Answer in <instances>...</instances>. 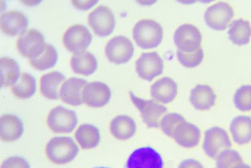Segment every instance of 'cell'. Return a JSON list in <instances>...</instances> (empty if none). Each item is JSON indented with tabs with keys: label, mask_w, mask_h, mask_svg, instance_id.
Segmentation results:
<instances>
[{
	"label": "cell",
	"mask_w": 251,
	"mask_h": 168,
	"mask_svg": "<svg viewBox=\"0 0 251 168\" xmlns=\"http://www.w3.org/2000/svg\"><path fill=\"white\" fill-rule=\"evenodd\" d=\"M79 147L74 139L69 136H57L47 142L46 154L48 160L57 165L69 164L75 160Z\"/></svg>",
	"instance_id": "obj_1"
},
{
	"label": "cell",
	"mask_w": 251,
	"mask_h": 168,
	"mask_svg": "<svg viewBox=\"0 0 251 168\" xmlns=\"http://www.w3.org/2000/svg\"><path fill=\"white\" fill-rule=\"evenodd\" d=\"M133 35L134 41L140 48L150 49L157 48L163 39L162 27L151 19H143L134 27Z\"/></svg>",
	"instance_id": "obj_2"
},
{
	"label": "cell",
	"mask_w": 251,
	"mask_h": 168,
	"mask_svg": "<svg viewBox=\"0 0 251 168\" xmlns=\"http://www.w3.org/2000/svg\"><path fill=\"white\" fill-rule=\"evenodd\" d=\"M129 97L134 106L140 112L141 118L149 128H158L161 118L167 113L168 109L163 104L152 100H145L130 91Z\"/></svg>",
	"instance_id": "obj_3"
},
{
	"label": "cell",
	"mask_w": 251,
	"mask_h": 168,
	"mask_svg": "<svg viewBox=\"0 0 251 168\" xmlns=\"http://www.w3.org/2000/svg\"><path fill=\"white\" fill-rule=\"evenodd\" d=\"M47 124L55 134H70L77 127L78 117L73 110L57 106L49 112Z\"/></svg>",
	"instance_id": "obj_4"
},
{
	"label": "cell",
	"mask_w": 251,
	"mask_h": 168,
	"mask_svg": "<svg viewBox=\"0 0 251 168\" xmlns=\"http://www.w3.org/2000/svg\"><path fill=\"white\" fill-rule=\"evenodd\" d=\"M232 146L228 132L221 127H210L204 133L202 148L208 158L216 160L220 152Z\"/></svg>",
	"instance_id": "obj_5"
},
{
	"label": "cell",
	"mask_w": 251,
	"mask_h": 168,
	"mask_svg": "<svg viewBox=\"0 0 251 168\" xmlns=\"http://www.w3.org/2000/svg\"><path fill=\"white\" fill-rule=\"evenodd\" d=\"M46 44L44 35L34 28L25 31L17 40L18 51L20 55L28 59L38 57L43 52Z\"/></svg>",
	"instance_id": "obj_6"
},
{
	"label": "cell",
	"mask_w": 251,
	"mask_h": 168,
	"mask_svg": "<svg viewBox=\"0 0 251 168\" xmlns=\"http://www.w3.org/2000/svg\"><path fill=\"white\" fill-rule=\"evenodd\" d=\"M162 156L151 146L139 147L130 154L125 168H164Z\"/></svg>",
	"instance_id": "obj_7"
},
{
	"label": "cell",
	"mask_w": 251,
	"mask_h": 168,
	"mask_svg": "<svg viewBox=\"0 0 251 168\" xmlns=\"http://www.w3.org/2000/svg\"><path fill=\"white\" fill-rule=\"evenodd\" d=\"M92 40L93 35L90 31L86 27L80 24L70 27L63 36L65 47L75 55L86 52Z\"/></svg>",
	"instance_id": "obj_8"
},
{
	"label": "cell",
	"mask_w": 251,
	"mask_h": 168,
	"mask_svg": "<svg viewBox=\"0 0 251 168\" xmlns=\"http://www.w3.org/2000/svg\"><path fill=\"white\" fill-rule=\"evenodd\" d=\"M134 48L128 38L123 35L112 38L105 48L109 61L116 64L127 63L133 57Z\"/></svg>",
	"instance_id": "obj_9"
},
{
	"label": "cell",
	"mask_w": 251,
	"mask_h": 168,
	"mask_svg": "<svg viewBox=\"0 0 251 168\" xmlns=\"http://www.w3.org/2000/svg\"><path fill=\"white\" fill-rule=\"evenodd\" d=\"M174 39L178 51L183 53H193L201 48L202 36L197 27L185 24L177 28L174 33Z\"/></svg>",
	"instance_id": "obj_10"
},
{
	"label": "cell",
	"mask_w": 251,
	"mask_h": 168,
	"mask_svg": "<svg viewBox=\"0 0 251 168\" xmlns=\"http://www.w3.org/2000/svg\"><path fill=\"white\" fill-rule=\"evenodd\" d=\"M88 23L96 35L105 37L113 33L116 26L115 17L108 7L100 6L89 13Z\"/></svg>",
	"instance_id": "obj_11"
},
{
	"label": "cell",
	"mask_w": 251,
	"mask_h": 168,
	"mask_svg": "<svg viewBox=\"0 0 251 168\" xmlns=\"http://www.w3.org/2000/svg\"><path fill=\"white\" fill-rule=\"evenodd\" d=\"M234 16V10L229 4L219 2L207 9L204 19L210 28L222 31L227 28Z\"/></svg>",
	"instance_id": "obj_12"
},
{
	"label": "cell",
	"mask_w": 251,
	"mask_h": 168,
	"mask_svg": "<svg viewBox=\"0 0 251 168\" xmlns=\"http://www.w3.org/2000/svg\"><path fill=\"white\" fill-rule=\"evenodd\" d=\"M164 63L156 52L143 53L136 62V71L141 79L151 82L163 73Z\"/></svg>",
	"instance_id": "obj_13"
},
{
	"label": "cell",
	"mask_w": 251,
	"mask_h": 168,
	"mask_svg": "<svg viewBox=\"0 0 251 168\" xmlns=\"http://www.w3.org/2000/svg\"><path fill=\"white\" fill-rule=\"evenodd\" d=\"M111 95V89L104 83H89L83 89V103L92 108H100L108 104Z\"/></svg>",
	"instance_id": "obj_14"
},
{
	"label": "cell",
	"mask_w": 251,
	"mask_h": 168,
	"mask_svg": "<svg viewBox=\"0 0 251 168\" xmlns=\"http://www.w3.org/2000/svg\"><path fill=\"white\" fill-rule=\"evenodd\" d=\"M172 138L177 144L186 149H192L199 144L201 140V131L196 125L183 121L177 125Z\"/></svg>",
	"instance_id": "obj_15"
},
{
	"label": "cell",
	"mask_w": 251,
	"mask_h": 168,
	"mask_svg": "<svg viewBox=\"0 0 251 168\" xmlns=\"http://www.w3.org/2000/svg\"><path fill=\"white\" fill-rule=\"evenodd\" d=\"M28 18L18 10H11L3 13L0 18V28L4 34L14 37L26 30L28 27Z\"/></svg>",
	"instance_id": "obj_16"
},
{
	"label": "cell",
	"mask_w": 251,
	"mask_h": 168,
	"mask_svg": "<svg viewBox=\"0 0 251 168\" xmlns=\"http://www.w3.org/2000/svg\"><path fill=\"white\" fill-rule=\"evenodd\" d=\"M24 132V122L19 116L6 113L0 118V138L3 142H14L22 138Z\"/></svg>",
	"instance_id": "obj_17"
},
{
	"label": "cell",
	"mask_w": 251,
	"mask_h": 168,
	"mask_svg": "<svg viewBox=\"0 0 251 168\" xmlns=\"http://www.w3.org/2000/svg\"><path fill=\"white\" fill-rule=\"evenodd\" d=\"M87 84L86 80L71 78L63 83L60 88V98L63 102L77 107L83 104L82 91Z\"/></svg>",
	"instance_id": "obj_18"
},
{
	"label": "cell",
	"mask_w": 251,
	"mask_h": 168,
	"mask_svg": "<svg viewBox=\"0 0 251 168\" xmlns=\"http://www.w3.org/2000/svg\"><path fill=\"white\" fill-rule=\"evenodd\" d=\"M178 93V85L171 78L165 76L151 85L150 94L153 100L161 104L171 103Z\"/></svg>",
	"instance_id": "obj_19"
},
{
	"label": "cell",
	"mask_w": 251,
	"mask_h": 168,
	"mask_svg": "<svg viewBox=\"0 0 251 168\" xmlns=\"http://www.w3.org/2000/svg\"><path fill=\"white\" fill-rule=\"evenodd\" d=\"M190 102L196 110L208 111L216 105L217 95L207 84H197L190 91Z\"/></svg>",
	"instance_id": "obj_20"
},
{
	"label": "cell",
	"mask_w": 251,
	"mask_h": 168,
	"mask_svg": "<svg viewBox=\"0 0 251 168\" xmlns=\"http://www.w3.org/2000/svg\"><path fill=\"white\" fill-rule=\"evenodd\" d=\"M137 126L135 121L128 115L116 116L111 121L109 131L116 140H126L135 135Z\"/></svg>",
	"instance_id": "obj_21"
},
{
	"label": "cell",
	"mask_w": 251,
	"mask_h": 168,
	"mask_svg": "<svg viewBox=\"0 0 251 168\" xmlns=\"http://www.w3.org/2000/svg\"><path fill=\"white\" fill-rule=\"evenodd\" d=\"M229 130L235 144L244 145L251 142V116L238 115L230 122Z\"/></svg>",
	"instance_id": "obj_22"
},
{
	"label": "cell",
	"mask_w": 251,
	"mask_h": 168,
	"mask_svg": "<svg viewBox=\"0 0 251 168\" xmlns=\"http://www.w3.org/2000/svg\"><path fill=\"white\" fill-rule=\"evenodd\" d=\"M75 136L78 145L84 150L96 148L101 138L100 129L90 124L80 125L76 130Z\"/></svg>",
	"instance_id": "obj_23"
},
{
	"label": "cell",
	"mask_w": 251,
	"mask_h": 168,
	"mask_svg": "<svg viewBox=\"0 0 251 168\" xmlns=\"http://www.w3.org/2000/svg\"><path fill=\"white\" fill-rule=\"evenodd\" d=\"M66 80V76L59 71L46 74L40 80V91L49 100H58L60 98V84Z\"/></svg>",
	"instance_id": "obj_24"
},
{
	"label": "cell",
	"mask_w": 251,
	"mask_h": 168,
	"mask_svg": "<svg viewBox=\"0 0 251 168\" xmlns=\"http://www.w3.org/2000/svg\"><path fill=\"white\" fill-rule=\"evenodd\" d=\"M71 66L74 72L78 75H93L98 69V60L93 54L84 52L72 57Z\"/></svg>",
	"instance_id": "obj_25"
},
{
	"label": "cell",
	"mask_w": 251,
	"mask_h": 168,
	"mask_svg": "<svg viewBox=\"0 0 251 168\" xmlns=\"http://www.w3.org/2000/svg\"><path fill=\"white\" fill-rule=\"evenodd\" d=\"M228 35L231 42L237 46L248 44L251 38V25L247 20H235L230 25Z\"/></svg>",
	"instance_id": "obj_26"
},
{
	"label": "cell",
	"mask_w": 251,
	"mask_h": 168,
	"mask_svg": "<svg viewBox=\"0 0 251 168\" xmlns=\"http://www.w3.org/2000/svg\"><path fill=\"white\" fill-rule=\"evenodd\" d=\"M1 87L12 86L19 80L20 74V66L15 60L8 57L0 59Z\"/></svg>",
	"instance_id": "obj_27"
},
{
	"label": "cell",
	"mask_w": 251,
	"mask_h": 168,
	"mask_svg": "<svg viewBox=\"0 0 251 168\" xmlns=\"http://www.w3.org/2000/svg\"><path fill=\"white\" fill-rule=\"evenodd\" d=\"M37 83L30 74L22 73L19 80L12 86L11 91L16 98L25 100L30 98L35 93Z\"/></svg>",
	"instance_id": "obj_28"
},
{
	"label": "cell",
	"mask_w": 251,
	"mask_h": 168,
	"mask_svg": "<svg viewBox=\"0 0 251 168\" xmlns=\"http://www.w3.org/2000/svg\"><path fill=\"white\" fill-rule=\"evenodd\" d=\"M58 53L54 47L46 43L44 50L38 57L29 59L31 66L37 70L43 71L53 68L57 64Z\"/></svg>",
	"instance_id": "obj_29"
},
{
	"label": "cell",
	"mask_w": 251,
	"mask_h": 168,
	"mask_svg": "<svg viewBox=\"0 0 251 168\" xmlns=\"http://www.w3.org/2000/svg\"><path fill=\"white\" fill-rule=\"evenodd\" d=\"M243 163L239 152L231 148L224 150L216 158V168H236Z\"/></svg>",
	"instance_id": "obj_30"
},
{
	"label": "cell",
	"mask_w": 251,
	"mask_h": 168,
	"mask_svg": "<svg viewBox=\"0 0 251 168\" xmlns=\"http://www.w3.org/2000/svg\"><path fill=\"white\" fill-rule=\"evenodd\" d=\"M234 104L239 111H251V84L243 85L237 89L234 96Z\"/></svg>",
	"instance_id": "obj_31"
},
{
	"label": "cell",
	"mask_w": 251,
	"mask_h": 168,
	"mask_svg": "<svg viewBox=\"0 0 251 168\" xmlns=\"http://www.w3.org/2000/svg\"><path fill=\"white\" fill-rule=\"evenodd\" d=\"M185 120L184 116L176 112L165 114L160 121V127L166 136L172 138L177 125Z\"/></svg>",
	"instance_id": "obj_32"
},
{
	"label": "cell",
	"mask_w": 251,
	"mask_h": 168,
	"mask_svg": "<svg viewBox=\"0 0 251 168\" xmlns=\"http://www.w3.org/2000/svg\"><path fill=\"white\" fill-rule=\"evenodd\" d=\"M177 57L179 62L185 68H196L202 62L204 53L202 48H201L193 53H183L177 51Z\"/></svg>",
	"instance_id": "obj_33"
},
{
	"label": "cell",
	"mask_w": 251,
	"mask_h": 168,
	"mask_svg": "<svg viewBox=\"0 0 251 168\" xmlns=\"http://www.w3.org/2000/svg\"><path fill=\"white\" fill-rule=\"evenodd\" d=\"M1 168H30V165L24 157L13 156L2 162Z\"/></svg>",
	"instance_id": "obj_34"
},
{
	"label": "cell",
	"mask_w": 251,
	"mask_h": 168,
	"mask_svg": "<svg viewBox=\"0 0 251 168\" xmlns=\"http://www.w3.org/2000/svg\"><path fill=\"white\" fill-rule=\"evenodd\" d=\"M178 168H204L200 161L189 158L181 161Z\"/></svg>",
	"instance_id": "obj_35"
},
{
	"label": "cell",
	"mask_w": 251,
	"mask_h": 168,
	"mask_svg": "<svg viewBox=\"0 0 251 168\" xmlns=\"http://www.w3.org/2000/svg\"><path fill=\"white\" fill-rule=\"evenodd\" d=\"M97 2V1H73L72 3L76 8L80 10H87L93 8Z\"/></svg>",
	"instance_id": "obj_36"
},
{
	"label": "cell",
	"mask_w": 251,
	"mask_h": 168,
	"mask_svg": "<svg viewBox=\"0 0 251 168\" xmlns=\"http://www.w3.org/2000/svg\"><path fill=\"white\" fill-rule=\"evenodd\" d=\"M236 168H251V166L246 164V163H243V164L239 166V167Z\"/></svg>",
	"instance_id": "obj_37"
},
{
	"label": "cell",
	"mask_w": 251,
	"mask_h": 168,
	"mask_svg": "<svg viewBox=\"0 0 251 168\" xmlns=\"http://www.w3.org/2000/svg\"><path fill=\"white\" fill-rule=\"evenodd\" d=\"M111 168L105 167H96V168Z\"/></svg>",
	"instance_id": "obj_38"
}]
</instances>
